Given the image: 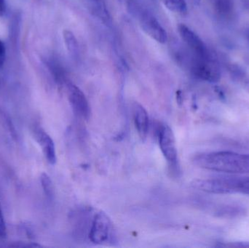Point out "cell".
Segmentation results:
<instances>
[{"label": "cell", "instance_id": "1", "mask_svg": "<svg viewBox=\"0 0 249 248\" xmlns=\"http://www.w3.org/2000/svg\"><path fill=\"white\" fill-rule=\"evenodd\" d=\"M200 168L232 174H249V154L232 151L201 153L193 158Z\"/></svg>", "mask_w": 249, "mask_h": 248}, {"label": "cell", "instance_id": "2", "mask_svg": "<svg viewBox=\"0 0 249 248\" xmlns=\"http://www.w3.org/2000/svg\"><path fill=\"white\" fill-rule=\"evenodd\" d=\"M195 189L207 193L249 195V176L199 179L192 183Z\"/></svg>", "mask_w": 249, "mask_h": 248}, {"label": "cell", "instance_id": "3", "mask_svg": "<svg viewBox=\"0 0 249 248\" xmlns=\"http://www.w3.org/2000/svg\"><path fill=\"white\" fill-rule=\"evenodd\" d=\"M112 234L113 225L109 216L102 211L94 214L88 234L90 241L94 244H104L110 241Z\"/></svg>", "mask_w": 249, "mask_h": 248}, {"label": "cell", "instance_id": "4", "mask_svg": "<svg viewBox=\"0 0 249 248\" xmlns=\"http://www.w3.org/2000/svg\"><path fill=\"white\" fill-rule=\"evenodd\" d=\"M161 151L171 167H176L178 163V153L174 132L169 126L162 125L158 131Z\"/></svg>", "mask_w": 249, "mask_h": 248}, {"label": "cell", "instance_id": "5", "mask_svg": "<svg viewBox=\"0 0 249 248\" xmlns=\"http://www.w3.org/2000/svg\"><path fill=\"white\" fill-rule=\"evenodd\" d=\"M193 74L209 83H217L221 78V72L217 64L210 58L196 57L192 68Z\"/></svg>", "mask_w": 249, "mask_h": 248}, {"label": "cell", "instance_id": "6", "mask_svg": "<svg viewBox=\"0 0 249 248\" xmlns=\"http://www.w3.org/2000/svg\"><path fill=\"white\" fill-rule=\"evenodd\" d=\"M178 32L182 40L193 51L196 57L210 58V53L203 41L185 24L180 23Z\"/></svg>", "mask_w": 249, "mask_h": 248}, {"label": "cell", "instance_id": "7", "mask_svg": "<svg viewBox=\"0 0 249 248\" xmlns=\"http://www.w3.org/2000/svg\"><path fill=\"white\" fill-rule=\"evenodd\" d=\"M68 95L73 109L80 117L88 119L90 115V108L87 98L77 86L68 85Z\"/></svg>", "mask_w": 249, "mask_h": 248}, {"label": "cell", "instance_id": "8", "mask_svg": "<svg viewBox=\"0 0 249 248\" xmlns=\"http://www.w3.org/2000/svg\"><path fill=\"white\" fill-rule=\"evenodd\" d=\"M141 26L143 32L156 42L165 44L168 41L166 31L161 26L159 21L151 15L146 14L142 16Z\"/></svg>", "mask_w": 249, "mask_h": 248}, {"label": "cell", "instance_id": "9", "mask_svg": "<svg viewBox=\"0 0 249 248\" xmlns=\"http://www.w3.org/2000/svg\"><path fill=\"white\" fill-rule=\"evenodd\" d=\"M133 112L135 126L138 133L142 139H144L149 131V122L147 112L142 105L136 102L133 103Z\"/></svg>", "mask_w": 249, "mask_h": 248}, {"label": "cell", "instance_id": "10", "mask_svg": "<svg viewBox=\"0 0 249 248\" xmlns=\"http://www.w3.org/2000/svg\"><path fill=\"white\" fill-rule=\"evenodd\" d=\"M38 139L48 163L51 165H55L57 160L55 144L51 137L44 131H41L38 134Z\"/></svg>", "mask_w": 249, "mask_h": 248}, {"label": "cell", "instance_id": "11", "mask_svg": "<svg viewBox=\"0 0 249 248\" xmlns=\"http://www.w3.org/2000/svg\"><path fill=\"white\" fill-rule=\"evenodd\" d=\"M215 11L220 17L228 18L234 12L233 0H213Z\"/></svg>", "mask_w": 249, "mask_h": 248}, {"label": "cell", "instance_id": "12", "mask_svg": "<svg viewBox=\"0 0 249 248\" xmlns=\"http://www.w3.org/2000/svg\"><path fill=\"white\" fill-rule=\"evenodd\" d=\"M164 5L173 13L185 14L187 12V4L185 0H162Z\"/></svg>", "mask_w": 249, "mask_h": 248}, {"label": "cell", "instance_id": "13", "mask_svg": "<svg viewBox=\"0 0 249 248\" xmlns=\"http://www.w3.org/2000/svg\"><path fill=\"white\" fill-rule=\"evenodd\" d=\"M232 77L234 80L239 83L243 88L249 93V74L241 68H233L232 70Z\"/></svg>", "mask_w": 249, "mask_h": 248}, {"label": "cell", "instance_id": "14", "mask_svg": "<svg viewBox=\"0 0 249 248\" xmlns=\"http://www.w3.org/2000/svg\"><path fill=\"white\" fill-rule=\"evenodd\" d=\"M64 37L69 51L71 53H77L78 50V42L74 33L70 31L65 30L64 32Z\"/></svg>", "mask_w": 249, "mask_h": 248}, {"label": "cell", "instance_id": "15", "mask_svg": "<svg viewBox=\"0 0 249 248\" xmlns=\"http://www.w3.org/2000/svg\"><path fill=\"white\" fill-rule=\"evenodd\" d=\"M41 183H42V188H43L45 195L48 198H52L54 195L53 186L51 178L46 173H42L41 176Z\"/></svg>", "mask_w": 249, "mask_h": 248}, {"label": "cell", "instance_id": "16", "mask_svg": "<svg viewBox=\"0 0 249 248\" xmlns=\"http://www.w3.org/2000/svg\"><path fill=\"white\" fill-rule=\"evenodd\" d=\"M7 237V227H6L5 221H4V215L0 205V239L3 240Z\"/></svg>", "mask_w": 249, "mask_h": 248}, {"label": "cell", "instance_id": "17", "mask_svg": "<svg viewBox=\"0 0 249 248\" xmlns=\"http://www.w3.org/2000/svg\"><path fill=\"white\" fill-rule=\"evenodd\" d=\"M219 247L225 248H249V242H237V243H230L228 244L219 245Z\"/></svg>", "mask_w": 249, "mask_h": 248}, {"label": "cell", "instance_id": "18", "mask_svg": "<svg viewBox=\"0 0 249 248\" xmlns=\"http://www.w3.org/2000/svg\"><path fill=\"white\" fill-rule=\"evenodd\" d=\"M5 59V47L4 43L0 40V67L4 64Z\"/></svg>", "mask_w": 249, "mask_h": 248}, {"label": "cell", "instance_id": "19", "mask_svg": "<svg viewBox=\"0 0 249 248\" xmlns=\"http://www.w3.org/2000/svg\"><path fill=\"white\" fill-rule=\"evenodd\" d=\"M4 7V0H0V12L3 11Z\"/></svg>", "mask_w": 249, "mask_h": 248}, {"label": "cell", "instance_id": "20", "mask_svg": "<svg viewBox=\"0 0 249 248\" xmlns=\"http://www.w3.org/2000/svg\"></svg>", "mask_w": 249, "mask_h": 248}]
</instances>
